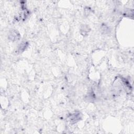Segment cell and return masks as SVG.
<instances>
[{
  "label": "cell",
  "instance_id": "cell-2",
  "mask_svg": "<svg viewBox=\"0 0 134 134\" xmlns=\"http://www.w3.org/2000/svg\"><path fill=\"white\" fill-rule=\"evenodd\" d=\"M69 118H70L71 122H76L79 120H80V119L81 118L80 113H79H79H74L71 114Z\"/></svg>",
  "mask_w": 134,
  "mask_h": 134
},
{
  "label": "cell",
  "instance_id": "cell-1",
  "mask_svg": "<svg viewBox=\"0 0 134 134\" xmlns=\"http://www.w3.org/2000/svg\"><path fill=\"white\" fill-rule=\"evenodd\" d=\"M20 35L19 34L16 30H13L12 31H10V32L9 33V38L13 41L15 40H18L20 38Z\"/></svg>",
  "mask_w": 134,
  "mask_h": 134
},
{
  "label": "cell",
  "instance_id": "cell-3",
  "mask_svg": "<svg viewBox=\"0 0 134 134\" xmlns=\"http://www.w3.org/2000/svg\"><path fill=\"white\" fill-rule=\"evenodd\" d=\"M27 44L26 42H23L21 44H20V45L19 46V50L20 51H24V50L25 49H26V47H27Z\"/></svg>",
  "mask_w": 134,
  "mask_h": 134
}]
</instances>
